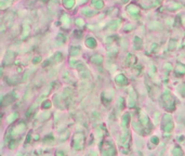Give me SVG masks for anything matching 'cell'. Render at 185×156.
<instances>
[{
	"instance_id": "cell-1",
	"label": "cell",
	"mask_w": 185,
	"mask_h": 156,
	"mask_svg": "<svg viewBox=\"0 0 185 156\" xmlns=\"http://www.w3.org/2000/svg\"><path fill=\"white\" fill-rule=\"evenodd\" d=\"M128 11H129V13H130V14H133V15H135V14H138V13H139V9L136 8L134 4L129 5V7H128Z\"/></svg>"
},
{
	"instance_id": "cell-2",
	"label": "cell",
	"mask_w": 185,
	"mask_h": 156,
	"mask_svg": "<svg viewBox=\"0 0 185 156\" xmlns=\"http://www.w3.org/2000/svg\"><path fill=\"white\" fill-rule=\"evenodd\" d=\"M62 23H63L64 27H67V26L69 25L70 20H69V18H68L66 14H63V16H62Z\"/></svg>"
},
{
	"instance_id": "cell-3",
	"label": "cell",
	"mask_w": 185,
	"mask_h": 156,
	"mask_svg": "<svg viewBox=\"0 0 185 156\" xmlns=\"http://www.w3.org/2000/svg\"><path fill=\"white\" fill-rule=\"evenodd\" d=\"M63 3H64V5L66 7V8L70 9L74 7L75 4V0H63Z\"/></svg>"
},
{
	"instance_id": "cell-4",
	"label": "cell",
	"mask_w": 185,
	"mask_h": 156,
	"mask_svg": "<svg viewBox=\"0 0 185 156\" xmlns=\"http://www.w3.org/2000/svg\"><path fill=\"white\" fill-rule=\"evenodd\" d=\"M10 4H11V0H1V2H0V5H1L2 9H5Z\"/></svg>"
},
{
	"instance_id": "cell-5",
	"label": "cell",
	"mask_w": 185,
	"mask_h": 156,
	"mask_svg": "<svg viewBox=\"0 0 185 156\" xmlns=\"http://www.w3.org/2000/svg\"><path fill=\"white\" fill-rule=\"evenodd\" d=\"M93 5L95 7V9H101L104 5V3L101 0H95V1H93Z\"/></svg>"
},
{
	"instance_id": "cell-6",
	"label": "cell",
	"mask_w": 185,
	"mask_h": 156,
	"mask_svg": "<svg viewBox=\"0 0 185 156\" xmlns=\"http://www.w3.org/2000/svg\"><path fill=\"white\" fill-rule=\"evenodd\" d=\"M82 13H83L85 15H87V16H91V15H93L95 12H94V11H90L88 8H86V9H83V10H82Z\"/></svg>"
},
{
	"instance_id": "cell-7",
	"label": "cell",
	"mask_w": 185,
	"mask_h": 156,
	"mask_svg": "<svg viewBox=\"0 0 185 156\" xmlns=\"http://www.w3.org/2000/svg\"><path fill=\"white\" fill-rule=\"evenodd\" d=\"M76 23L79 24V25H83V21H82V20H77V21H76Z\"/></svg>"
},
{
	"instance_id": "cell-8",
	"label": "cell",
	"mask_w": 185,
	"mask_h": 156,
	"mask_svg": "<svg viewBox=\"0 0 185 156\" xmlns=\"http://www.w3.org/2000/svg\"><path fill=\"white\" fill-rule=\"evenodd\" d=\"M85 1H87V0H79V3H83Z\"/></svg>"
},
{
	"instance_id": "cell-9",
	"label": "cell",
	"mask_w": 185,
	"mask_h": 156,
	"mask_svg": "<svg viewBox=\"0 0 185 156\" xmlns=\"http://www.w3.org/2000/svg\"><path fill=\"white\" fill-rule=\"evenodd\" d=\"M122 2H128V0H122Z\"/></svg>"
}]
</instances>
